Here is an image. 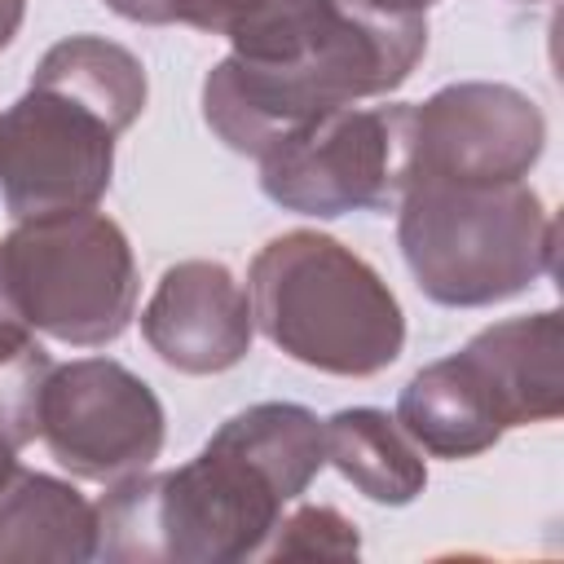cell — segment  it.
Instances as JSON below:
<instances>
[{
  "label": "cell",
  "mask_w": 564,
  "mask_h": 564,
  "mask_svg": "<svg viewBox=\"0 0 564 564\" xmlns=\"http://www.w3.org/2000/svg\"><path fill=\"white\" fill-rule=\"evenodd\" d=\"M0 278L18 317L70 348H106L137 317L132 242L97 207L18 220L0 238Z\"/></svg>",
  "instance_id": "cell-5"
},
{
  "label": "cell",
  "mask_w": 564,
  "mask_h": 564,
  "mask_svg": "<svg viewBox=\"0 0 564 564\" xmlns=\"http://www.w3.org/2000/svg\"><path fill=\"white\" fill-rule=\"evenodd\" d=\"M18 330H31V326L18 317V308H13L9 291H4V278H0V339H9V335H18Z\"/></svg>",
  "instance_id": "cell-22"
},
{
  "label": "cell",
  "mask_w": 564,
  "mask_h": 564,
  "mask_svg": "<svg viewBox=\"0 0 564 564\" xmlns=\"http://www.w3.org/2000/svg\"><path fill=\"white\" fill-rule=\"evenodd\" d=\"M22 18H26V0H0V53L22 31Z\"/></svg>",
  "instance_id": "cell-21"
},
{
  "label": "cell",
  "mask_w": 564,
  "mask_h": 564,
  "mask_svg": "<svg viewBox=\"0 0 564 564\" xmlns=\"http://www.w3.org/2000/svg\"><path fill=\"white\" fill-rule=\"evenodd\" d=\"M207 441L234 449L256 471H264L269 485L286 502H295L317 480V471L326 467V432H322V419L308 405H295V401H260V405H247V410L229 414Z\"/></svg>",
  "instance_id": "cell-15"
},
{
  "label": "cell",
  "mask_w": 564,
  "mask_h": 564,
  "mask_svg": "<svg viewBox=\"0 0 564 564\" xmlns=\"http://www.w3.org/2000/svg\"><path fill=\"white\" fill-rule=\"evenodd\" d=\"M401 432L432 458H476L502 441V419L471 375V366L449 352L441 361H427L423 370L410 375V383L397 397Z\"/></svg>",
  "instance_id": "cell-13"
},
{
  "label": "cell",
  "mask_w": 564,
  "mask_h": 564,
  "mask_svg": "<svg viewBox=\"0 0 564 564\" xmlns=\"http://www.w3.org/2000/svg\"><path fill=\"white\" fill-rule=\"evenodd\" d=\"M366 9H379V13H427L436 0H357Z\"/></svg>",
  "instance_id": "cell-23"
},
{
  "label": "cell",
  "mask_w": 564,
  "mask_h": 564,
  "mask_svg": "<svg viewBox=\"0 0 564 564\" xmlns=\"http://www.w3.org/2000/svg\"><path fill=\"white\" fill-rule=\"evenodd\" d=\"M361 551V533L357 524L335 511V507H300L286 520H278V529L264 542V560H286V555H335V560H352Z\"/></svg>",
  "instance_id": "cell-19"
},
{
  "label": "cell",
  "mask_w": 564,
  "mask_h": 564,
  "mask_svg": "<svg viewBox=\"0 0 564 564\" xmlns=\"http://www.w3.org/2000/svg\"><path fill=\"white\" fill-rule=\"evenodd\" d=\"M110 13L141 26H172V0H106Z\"/></svg>",
  "instance_id": "cell-20"
},
{
  "label": "cell",
  "mask_w": 564,
  "mask_h": 564,
  "mask_svg": "<svg viewBox=\"0 0 564 564\" xmlns=\"http://www.w3.org/2000/svg\"><path fill=\"white\" fill-rule=\"evenodd\" d=\"M35 75L79 93L88 106H97L119 132H128L145 110V66L132 48L106 40V35H66L57 40Z\"/></svg>",
  "instance_id": "cell-17"
},
{
  "label": "cell",
  "mask_w": 564,
  "mask_h": 564,
  "mask_svg": "<svg viewBox=\"0 0 564 564\" xmlns=\"http://www.w3.org/2000/svg\"><path fill=\"white\" fill-rule=\"evenodd\" d=\"M247 295L256 330L300 366L339 379H370L405 348V313L370 260L317 229L269 238Z\"/></svg>",
  "instance_id": "cell-2"
},
{
  "label": "cell",
  "mask_w": 564,
  "mask_h": 564,
  "mask_svg": "<svg viewBox=\"0 0 564 564\" xmlns=\"http://www.w3.org/2000/svg\"><path fill=\"white\" fill-rule=\"evenodd\" d=\"M339 13V0H172V22L220 35L238 57L273 62L308 48Z\"/></svg>",
  "instance_id": "cell-16"
},
{
  "label": "cell",
  "mask_w": 564,
  "mask_h": 564,
  "mask_svg": "<svg viewBox=\"0 0 564 564\" xmlns=\"http://www.w3.org/2000/svg\"><path fill=\"white\" fill-rule=\"evenodd\" d=\"M546 150L542 106L494 79H463L436 88L414 106L410 176L441 181H524ZM405 176V181H410Z\"/></svg>",
  "instance_id": "cell-9"
},
{
  "label": "cell",
  "mask_w": 564,
  "mask_h": 564,
  "mask_svg": "<svg viewBox=\"0 0 564 564\" xmlns=\"http://www.w3.org/2000/svg\"><path fill=\"white\" fill-rule=\"evenodd\" d=\"M397 207V247L432 304L489 308L555 269V220L524 181L410 176Z\"/></svg>",
  "instance_id": "cell-3"
},
{
  "label": "cell",
  "mask_w": 564,
  "mask_h": 564,
  "mask_svg": "<svg viewBox=\"0 0 564 564\" xmlns=\"http://www.w3.org/2000/svg\"><path fill=\"white\" fill-rule=\"evenodd\" d=\"M97 560V502L70 480L31 471L0 445V564Z\"/></svg>",
  "instance_id": "cell-12"
},
{
  "label": "cell",
  "mask_w": 564,
  "mask_h": 564,
  "mask_svg": "<svg viewBox=\"0 0 564 564\" xmlns=\"http://www.w3.org/2000/svg\"><path fill=\"white\" fill-rule=\"evenodd\" d=\"M423 53V13H379L339 0L335 22L291 57H220L203 79V119L234 154L260 159L300 123L401 88Z\"/></svg>",
  "instance_id": "cell-1"
},
{
  "label": "cell",
  "mask_w": 564,
  "mask_h": 564,
  "mask_svg": "<svg viewBox=\"0 0 564 564\" xmlns=\"http://www.w3.org/2000/svg\"><path fill=\"white\" fill-rule=\"evenodd\" d=\"M40 436L75 480H123L163 454L167 414L154 388L110 357H79L48 370Z\"/></svg>",
  "instance_id": "cell-8"
},
{
  "label": "cell",
  "mask_w": 564,
  "mask_h": 564,
  "mask_svg": "<svg viewBox=\"0 0 564 564\" xmlns=\"http://www.w3.org/2000/svg\"><path fill=\"white\" fill-rule=\"evenodd\" d=\"M53 357L35 339V330H18L0 339V441L22 449L40 436V397L48 383Z\"/></svg>",
  "instance_id": "cell-18"
},
{
  "label": "cell",
  "mask_w": 564,
  "mask_h": 564,
  "mask_svg": "<svg viewBox=\"0 0 564 564\" xmlns=\"http://www.w3.org/2000/svg\"><path fill=\"white\" fill-rule=\"evenodd\" d=\"M458 357L489 392L502 427L560 419L564 410V322L555 308L476 330Z\"/></svg>",
  "instance_id": "cell-11"
},
{
  "label": "cell",
  "mask_w": 564,
  "mask_h": 564,
  "mask_svg": "<svg viewBox=\"0 0 564 564\" xmlns=\"http://www.w3.org/2000/svg\"><path fill=\"white\" fill-rule=\"evenodd\" d=\"M524 4H538V0H524Z\"/></svg>",
  "instance_id": "cell-24"
},
{
  "label": "cell",
  "mask_w": 564,
  "mask_h": 564,
  "mask_svg": "<svg viewBox=\"0 0 564 564\" xmlns=\"http://www.w3.org/2000/svg\"><path fill=\"white\" fill-rule=\"evenodd\" d=\"M119 128L79 93L31 75L0 110V198L13 220L97 207L115 176Z\"/></svg>",
  "instance_id": "cell-7"
},
{
  "label": "cell",
  "mask_w": 564,
  "mask_h": 564,
  "mask_svg": "<svg viewBox=\"0 0 564 564\" xmlns=\"http://www.w3.org/2000/svg\"><path fill=\"white\" fill-rule=\"evenodd\" d=\"M410 101L317 115L260 154V189L273 207L317 220L388 212L410 176Z\"/></svg>",
  "instance_id": "cell-6"
},
{
  "label": "cell",
  "mask_w": 564,
  "mask_h": 564,
  "mask_svg": "<svg viewBox=\"0 0 564 564\" xmlns=\"http://www.w3.org/2000/svg\"><path fill=\"white\" fill-rule=\"evenodd\" d=\"M286 498L234 449L207 441L172 471L110 480L97 502V560L238 564L260 560Z\"/></svg>",
  "instance_id": "cell-4"
},
{
  "label": "cell",
  "mask_w": 564,
  "mask_h": 564,
  "mask_svg": "<svg viewBox=\"0 0 564 564\" xmlns=\"http://www.w3.org/2000/svg\"><path fill=\"white\" fill-rule=\"evenodd\" d=\"M326 432V463L370 502L379 507H410L427 489L423 449L401 432L388 410L348 405L322 419Z\"/></svg>",
  "instance_id": "cell-14"
},
{
  "label": "cell",
  "mask_w": 564,
  "mask_h": 564,
  "mask_svg": "<svg viewBox=\"0 0 564 564\" xmlns=\"http://www.w3.org/2000/svg\"><path fill=\"white\" fill-rule=\"evenodd\" d=\"M141 339L181 375L234 370L256 339L251 295L220 260H176L141 308Z\"/></svg>",
  "instance_id": "cell-10"
}]
</instances>
